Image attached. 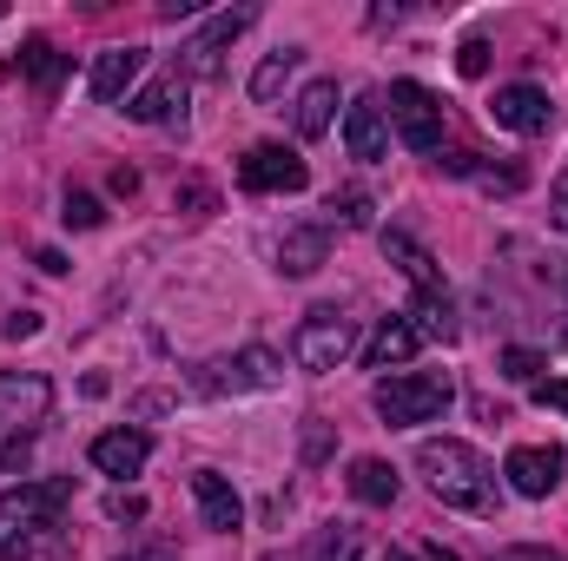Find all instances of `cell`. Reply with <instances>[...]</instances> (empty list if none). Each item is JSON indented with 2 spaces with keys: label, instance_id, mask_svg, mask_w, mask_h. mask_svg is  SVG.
<instances>
[{
  "label": "cell",
  "instance_id": "25",
  "mask_svg": "<svg viewBox=\"0 0 568 561\" xmlns=\"http://www.w3.org/2000/svg\"><path fill=\"white\" fill-rule=\"evenodd\" d=\"M469 178H476L483 192H496V198H516V192L529 185V172H523V165H476Z\"/></svg>",
  "mask_w": 568,
  "mask_h": 561
},
{
  "label": "cell",
  "instance_id": "36",
  "mask_svg": "<svg viewBox=\"0 0 568 561\" xmlns=\"http://www.w3.org/2000/svg\"><path fill=\"white\" fill-rule=\"evenodd\" d=\"M536 404H542V410H562V417H568V384H536Z\"/></svg>",
  "mask_w": 568,
  "mask_h": 561
},
{
  "label": "cell",
  "instance_id": "18",
  "mask_svg": "<svg viewBox=\"0 0 568 561\" xmlns=\"http://www.w3.org/2000/svg\"><path fill=\"white\" fill-rule=\"evenodd\" d=\"M384 258L417 284V297H449V284H443V272H436V258H429L410 232H384Z\"/></svg>",
  "mask_w": 568,
  "mask_h": 561
},
{
  "label": "cell",
  "instance_id": "41",
  "mask_svg": "<svg viewBox=\"0 0 568 561\" xmlns=\"http://www.w3.org/2000/svg\"><path fill=\"white\" fill-rule=\"evenodd\" d=\"M556 284H562V290H568V265H562V272H556Z\"/></svg>",
  "mask_w": 568,
  "mask_h": 561
},
{
  "label": "cell",
  "instance_id": "40",
  "mask_svg": "<svg viewBox=\"0 0 568 561\" xmlns=\"http://www.w3.org/2000/svg\"><path fill=\"white\" fill-rule=\"evenodd\" d=\"M424 555H429V561H456V549H443V542H429Z\"/></svg>",
  "mask_w": 568,
  "mask_h": 561
},
{
  "label": "cell",
  "instance_id": "39",
  "mask_svg": "<svg viewBox=\"0 0 568 561\" xmlns=\"http://www.w3.org/2000/svg\"><path fill=\"white\" fill-rule=\"evenodd\" d=\"M120 561H179L172 549H140V555H120Z\"/></svg>",
  "mask_w": 568,
  "mask_h": 561
},
{
  "label": "cell",
  "instance_id": "13",
  "mask_svg": "<svg viewBox=\"0 0 568 561\" xmlns=\"http://www.w3.org/2000/svg\"><path fill=\"white\" fill-rule=\"evenodd\" d=\"M424 344H429V337L417 330V317H410V310H397V317H384V324L364 337V364H371V370H390V364H410Z\"/></svg>",
  "mask_w": 568,
  "mask_h": 561
},
{
  "label": "cell",
  "instance_id": "37",
  "mask_svg": "<svg viewBox=\"0 0 568 561\" xmlns=\"http://www.w3.org/2000/svg\"><path fill=\"white\" fill-rule=\"evenodd\" d=\"M133 410H140V417H159V410H172V397H159V390H145L140 404H133Z\"/></svg>",
  "mask_w": 568,
  "mask_h": 561
},
{
  "label": "cell",
  "instance_id": "12",
  "mask_svg": "<svg viewBox=\"0 0 568 561\" xmlns=\"http://www.w3.org/2000/svg\"><path fill=\"white\" fill-rule=\"evenodd\" d=\"M192 502H199V522H205L212 536L245 529V502H239V489H232L219 469H199V476H192Z\"/></svg>",
  "mask_w": 568,
  "mask_h": 561
},
{
  "label": "cell",
  "instance_id": "10",
  "mask_svg": "<svg viewBox=\"0 0 568 561\" xmlns=\"http://www.w3.org/2000/svg\"><path fill=\"white\" fill-rule=\"evenodd\" d=\"M489 120H496L503 133H523V140H542V133L556 126V106H549V93H542V86H529V80H516V86H496V100H489Z\"/></svg>",
  "mask_w": 568,
  "mask_h": 561
},
{
  "label": "cell",
  "instance_id": "2",
  "mask_svg": "<svg viewBox=\"0 0 568 561\" xmlns=\"http://www.w3.org/2000/svg\"><path fill=\"white\" fill-rule=\"evenodd\" d=\"M73 502V476H47V482H13L0 489V561H27L60 536V516Z\"/></svg>",
  "mask_w": 568,
  "mask_h": 561
},
{
  "label": "cell",
  "instance_id": "14",
  "mask_svg": "<svg viewBox=\"0 0 568 561\" xmlns=\"http://www.w3.org/2000/svg\"><path fill=\"white\" fill-rule=\"evenodd\" d=\"M344 152L364 159V165H377V159L390 152V120H384V100H377V93H364V100L344 113Z\"/></svg>",
  "mask_w": 568,
  "mask_h": 561
},
{
  "label": "cell",
  "instance_id": "38",
  "mask_svg": "<svg viewBox=\"0 0 568 561\" xmlns=\"http://www.w3.org/2000/svg\"><path fill=\"white\" fill-rule=\"evenodd\" d=\"M113 192H140V172L133 165H113Z\"/></svg>",
  "mask_w": 568,
  "mask_h": 561
},
{
  "label": "cell",
  "instance_id": "19",
  "mask_svg": "<svg viewBox=\"0 0 568 561\" xmlns=\"http://www.w3.org/2000/svg\"><path fill=\"white\" fill-rule=\"evenodd\" d=\"M331 258V225H291L278 238V272L284 278H311Z\"/></svg>",
  "mask_w": 568,
  "mask_h": 561
},
{
  "label": "cell",
  "instance_id": "16",
  "mask_svg": "<svg viewBox=\"0 0 568 561\" xmlns=\"http://www.w3.org/2000/svg\"><path fill=\"white\" fill-rule=\"evenodd\" d=\"M87 456H93L100 476H120L126 482V476H140L145 462H152V436L145 429H106V436H93Z\"/></svg>",
  "mask_w": 568,
  "mask_h": 561
},
{
  "label": "cell",
  "instance_id": "11",
  "mask_svg": "<svg viewBox=\"0 0 568 561\" xmlns=\"http://www.w3.org/2000/svg\"><path fill=\"white\" fill-rule=\"evenodd\" d=\"M562 469H568V456H562V449H542V442H516V449H509V462H503L509 489H516V496H529V502L556 496Z\"/></svg>",
  "mask_w": 568,
  "mask_h": 561
},
{
  "label": "cell",
  "instance_id": "23",
  "mask_svg": "<svg viewBox=\"0 0 568 561\" xmlns=\"http://www.w3.org/2000/svg\"><path fill=\"white\" fill-rule=\"evenodd\" d=\"M331 106H337V80H311L297 93V133L304 140H324L331 133Z\"/></svg>",
  "mask_w": 568,
  "mask_h": 561
},
{
  "label": "cell",
  "instance_id": "31",
  "mask_svg": "<svg viewBox=\"0 0 568 561\" xmlns=\"http://www.w3.org/2000/svg\"><path fill=\"white\" fill-rule=\"evenodd\" d=\"M106 516H113V522H145V496L113 489V496H106Z\"/></svg>",
  "mask_w": 568,
  "mask_h": 561
},
{
  "label": "cell",
  "instance_id": "28",
  "mask_svg": "<svg viewBox=\"0 0 568 561\" xmlns=\"http://www.w3.org/2000/svg\"><path fill=\"white\" fill-rule=\"evenodd\" d=\"M542 370H549L542 350H503V377L509 384H542Z\"/></svg>",
  "mask_w": 568,
  "mask_h": 561
},
{
  "label": "cell",
  "instance_id": "32",
  "mask_svg": "<svg viewBox=\"0 0 568 561\" xmlns=\"http://www.w3.org/2000/svg\"><path fill=\"white\" fill-rule=\"evenodd\" d=\"M549 225L568 238V165L556 172V185H549Z\"/></svg>",
  "mask_w": 568,
  "mask_h": 561
},
{
  "label": "cell",
  "instance_id": "26",
  "mask_svg": "<svg viewBox=\"0 0 568 561\" xmlns=\"http://www.w3.org/2000/svg\"><path fill=\"white\" fill-rule=\"evenodd\" d=\"M73 232H93V225H106V205L93 198V192H67V212H60Z\"/></svg>",
  "mask_w": 568,
  "mask_h": 561
},
{
  "label": "cell",
  "instance_id": "3",
  "mask_svg": "<svg viewBox=\"0 0 568 561\" xmlns=\"http://www.w3.org/2000/svg\"><path fill=\"white\" fill-rule=\"evenodd\" d=\"M47 417H53V384L40 370H0V476L27 469Z\"/></svg>",
  "mask_w": 568,
  "mask_h": 561
},
{
  "label": "cell",
  "instance_id": "27",
  "mask_svg": "<svg viewBox=\"0 0 568 561\" xmlns=\"http://www.w3.org/2000/svg\"><path fill=\"white\" fill-rule=\"evenodd\" d=\"M324 212H337L351 232H364V225H371V192H331V205H324Z\"/></svg>",
  "mask_w": 568,
  "mask_h": 561
},
{
  "label": "cell",
  "instance_id": "1",
  "mask_svg": "<svg viewBox=\"0 0 568 561\" xmlns=\"http://www.w3.org/2000/svg\"><path fill=\"white\" fill-rule=\"evenodd\" d=\"M417 476L429 482V496L443 509H463V516H496L503 509V482H496L489 456L469 449V442H456V436L417 442Z\"/></svg>",
  "mask_w": 568,
  "mask_h": 561
},
{
  "label": "cell",
  "instance_id": "6",
  "mask_svg": "<svg viewBox=\"0 0 568 561\" xmlns=\"http://www.w3.org/2000/svg\"><path fill=\"white\" fill-rule=\"evenodd\" d=\"M278 377H284L278 350L245 344V350H232V357H205V364L192 370V390H199V397H252V390H272Z\"/></svg>",
  "mask_w": 568,
  "mask_h": 561
},
{
  "label": "cell",
  "instance_id": "7",
  "mask_svg": "<svg viewBox=\"0 0 568 561\" xmlns=\"http://www.w3.org/2000/svg\"><path fill=\"white\" fill-rule=\"evenodd\" d=\"M384 120H390V133L410 145V152H443V100L417 86V80H390V100H384Z\"/></svg>",
  "mask_w": 568,
  "mask_h": 561
},
{
  "label": "cell",
  "instance_id": "29",
  "mask_svg": "<svg viewBox=\"0 0 568 561\" xmlns=\"http://www.w3.org/2000/svg\"><path fill=\"white\" fill-rule=\"evenodd\" d=\"M212 205H219V198H212L205 178H185V185H179V212H185V218H212Z\"/></svg>",
  "mask_w": 568,
  "mask_h": 561
},
{
  "label": "cell",
  "instance_id": "33",
  "mask_svg": "<svg viewBox=\"0 0 568 561\" xmlns=\"http://www.w3.org/2000/svg\"><path fill=\"white\" fill-rule=\"evenodd\" d=\"M33 330H40V317H33V310H13V317L0 324V337H7V344H20V337H33Z\"/></svg>",
  "mask_w": 568,
  "mask_h": 561
},
{
  "label": "cell",
  "instance_id": "42",
  "mask_svg": "<svg viewBox=\"0 0 568 561\" xmlns=\"http://www.w3.org/2000/svg\"><path fill=\"white\" fill-rule=\"evenodd\" d=\"M384 561H410V555H397V549H390V555H384Z\"/></svg>",
  "mask_w": 568,
  "mask_h": 561
},
{
  "label": "cell",
  "instance_id": "22",
  "mask_svg": "<svg viewBox=\"0 0 568 561\" xmlns=\"http://www.w3.org/2000/svg\"><path fill=\"white\" fill-rule=\"evenodd\" d=\"M20 73H27L40 93H60V80H67V53H60L53 40H27V47H20Z\"/></svg>",
  "mask_w": 568,
  "mask_h": 561
},
{
  "label": "cell",
  "instance_id": "24",
  "mask_svg": "<svg viewBox=\"0 0 568 561\" xmlns=\"http://www.w3.org/2000/svg\"><path fill=\"white\" fill-rule=\"evenodd\" d=\"M357 555H364V536H357L351 522L317 529V536H311V549H304V561H357Z\"/></svg>",
  "mask_w": 568,
  "mask_h": 561
},
{
  "label": "cell",
  "instance_id": "15",
  "mask_svg": "<svg viewBox=\"0 0 568 561\" xmlns=\"http://www.w3.org/2000/svg\"><path fill=\"white\" fill-rule=\"evenodd\" d=\"M185 93H192V80H185L179 67H165L152 86H140V93L126 100V113L145 120V126H172V120H185Z\"/></svg>",
  "mask_w": 568,
  "mask_h": 561
},
{
  "label": "cell",
  "instance_id": "4",
  "mask_svg": "<svg viewBox=\"0 0 568 561\" xmlns=\"http://www.w3.org/2000/svg\"><path fill=\"white\" fill-rule=\"evenodd\" d=\"M456 404V384L449 370H404V377H384L371 390V410L390 422V429H417V422H436Z\"/></svg>",
  "mask_w": 568,
  "mask_h": 561
},
{
  "label": "cell",
  "instance_id": "8",
  "mask_svg": "<svg viewBox=\"0 0 568 561\" xmlns=\"http://www.w3.org/2000/svg\"><path fill=\"white\" fill-rule=\"evenodd\" d=\"M252 20H258L252 7H225V13H212V20H205V27L179 47V60H172V67H179L185 80H212V73H219V53H225V47H232Z\"/></svg>",
  "mask_w": 568,
  "mask_h": 561
},
{
  "label": "cell",
  "instance_id": "30",
  "mask_svg": "<svg viewBox=\"0 0 568 561\" xmlns=\"http://www.w3.org/2000/svg\"><path fill=\"white\" fill-rule=\"evenodd\" d=\"M456 73H463V80H483V73H489V40H463V47H456Z\"/></svg>",
  "mask_w": 568,
  "mask_h": 561
},
{
  "label": "cell",
  "instance_id": "17",
  "mask_svg": "<svg viewBox=\"0 0 568 561\" xmlns=\"http://www.w3.org/2000/svg\"><path fill=\"white\" fill-rule=\"evenodd\" d=\"M145 73V47H106L100 60H93V80H87V93L100 100V106H120L126 100V86Z\"/></svg>",
  "mask_w": 568,
  "mask_h": 561
},
{
  "label": "cell",
  "instance_id": "9",
  "mask_svg": "<svg viewBox=\"0 0 568 561\" xmlns=\"http://www.w3.org/2000/svg\"><path fill=\"white\" fill-rule=\"evenodd\" d=\"M239 185L258 192V198H272V192H304V185H311V165H304L291 145H252V152L239 159Z\"/></svg>",
  "mask_w": 568,
  "mask_h": 561
},
{
  "label": "cell",
  "instance_id": "34",
  "mask_svg": "<svg viewBox=\"0 0 568 561\" xmlns=\"http://www.w3.org/2000/svg\"><path fill=\"white\" fill-rule=\"evenodd\" d=\"M324 456H331V429L311 422V429H304V462H324Z\"/></svg>",
  "mask_w": 568,
  "mask_h": 561
},
{
  "label": "cell",
  "instance_id": "20",
  "mask_svg": "<svg viewBox=\"0 0 568 561\" xmlns=\"http://www.w3.org/2000/svg\"><path fill=\"white\" fill-rule=\"evenodd\" d=\"M344 482H351V496L371 502V509H390V502H397V469H390L384 456H357Z\"/></svg>",
  "mask_w": 568,
  "mask_h": 561
},
{
  "label": "cell",
  "instance_id": "5",
  "mask_svg": "<svg viewBox=\"0 0 568 561\" xmlns=\"http://www.w3.org/2000/svg\"><path fill=\"white\" fill-rule=\"evenodd\" d=\"M351 350H357V317H344V310H331V304L304 310V324L291 330V364H297L304 377H331Z\"/></svg>",
  "mask_w": 568,
  "mask_h": 561
},
{
  "label": "cell",
  "instance_id": "21",
  "mask_svg": "<svg viewBox=\"0 0 568 561\" xmlns=\"http://www.w3.org/2000/svg\"><path fill=\"white\" fill-rule=\"evenodd\" d=\"M297 67H304V47H278V53H265L258 73H252V100H258V106H278L284 80H291Z\"/></svg>",
  "mask_w": 568,
  "mask_h": 561
},
{
  "label": "cell",
  "instance_id": "35",
  "mask_svg": "<svg viewBox=\"0 0 568 561\" xmlns=\"http://www.w3.org/2000/svg\"><path fill=\"white\" fill-rule=\"evenodd\" d=\"M489 561H568V555H556V549H536V542H516V549H503V555H489Z\"/></svg>",
  "mask_w": 568,
  "mask_h": 561
}]
</instances>
